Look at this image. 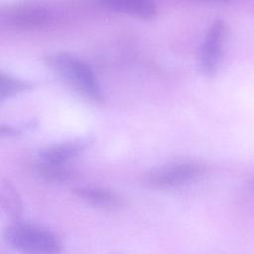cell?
I'll list each match as a JSON object with an SVG mask.
<instances>
[{"label":"cell","instance_id":"1","mask_svg":"<svg viewBox=\"0 0 254 254\" xmlns=\"http://www.w3.org/2000/svg\"><path fill=\"white\" fill-rule=\"evenodd\" d=\"M45 63L83 98L96 104L104 100L99 84L87 64L67 53H53L45 58Z\"/></svg>","mask_w":254,"mask_h":254},{"label":"cell","instance_id":"2","mask_svg":"<svg viewBox=\"0 0 254 254\" xmlns=\"http://www.w3.org/2000/svg\"><path fill=\"white\" fill-rule=\"evenodd\" d=\"M4 238L23 254H59L63 249L61 239L51 230L18 220L7 227Z\"/></svg>","mask_w":254,"mask_h":254},{"label":"cell","instance_id":"3","mask_svg":"<svg viewBox=\"0 0 254 254\" xmlns=\"http://www.w3.org/2000/svg\"><path fill=\"white\" fill-rule=\"evenodd\" d=\"M203 173L204 168L197 163H172L147 173L145 182L156 189H173L195 180Z\"/></svg>","mask_w":254,"mask_h":254},{"label":"cell","instance_id":"4","mask_svg":"<svg viewBox=\"0 0 254 254\" xmlns=\"http://www.w3.org/2000/svg\"><path fill=\"white\" fill-rule=\"evenodd\" d=\"M225 23L222 20H216L209 27L201 48L200 66L203 73L213 75L216 73L221 57L225 38Z\"/></svg>","mask_w":254,"mask_h":254},{"label":"cell","instance_id":"5","mask_svg":"<svg viewBox=\"0 0 254 254\" xmlns=\"http://www.w3.org/2000/svg\"><path fill=\"white\" fill-rule=\"evenodd\" d=\"M72 192L82 201L102 209L117 210L127 205V200L123 196L100 187H77L72 190Z\"/></svg>","mask_w":254,"mask_h":254},{"label":"cell","instance_id":"6","mask_svg":"<svg viewBox=\"0 0 254 254\" xmlns=\"http://www.w3.org/2000/svg\"><path fill=\"white\" fill-rule=\"evenodd\" d=\"M90 144L91 141L89 139H75L53 145L44 149L40 153V158L44 163L64 165L81 154Z\"/></svg>","mask_w":254,"mask_h":254},{"label":"cell","instance_id":"7","mask_svg":"<svg viewBox=\"0 0 254 254\" xmlns=\"http://www.w3.org/2000/svg\"><path fill=\"white\" fill-rule=\"evenodd\" d=\"M49 19L47 10L39 6L19 5L8 12L10 24L20 28H37L44 26Z\"/></svg>","mask_w":254,"mask_h":254},{"label":"cell","instance_id":"8","mask_svg":"<svg viewBox=\"0 0 254 254\" xmlns=\"http://www.w3.org/2000/svg\"><path fill=\"white\" fill-rule=\"evenodd\" d=\"M101 3L110 9L145 20L154 18L157 13L154 0H101Z\"/></svg>","mask_w":254,"mask_h":254},{"label":"cell","instance_id":"9","mask_svg":"<svg viewBox=\"0 0 254 254\" xmlns=\"http://www.w3.org/2000/svg\"><path fill=\"white\" fill-rule=\"evenodd\" d=\"M1 204L5 212L15 221L19 218L22 212V201L10 183H3L1 186Z\"/></svg>","mask_w":254,"mask_h":254},{"label":"cell","instance_id":"10","mask_svg":"<svg viewBox=\"0 0 254 254\" xmlns=\"http://www.w3.org/2000/svg\"><path fill=\"white\" fill-rule=\"evenodd\" d=\"M34 84L30 81L23 80L12 75L1 72L0 74V97L4 99L6 97H11L22 91L29 90L33 88Z\"/></svg>","mask_w":254,"mask_h":254},{"label":"cell","instance_id":"11","mask_svg":"<svg viewBox=\"0 0 254 254\" xmlns=\"http://www.w3.org/2000/svg\"><path fill=\"white\" fill-rule=\"evenodd\" d=\"M38 174L49 182L65 181L70 177V172L64 165L48 164L44 162L38 167Z\"/></svg>","mask_w":254,"mask_h":254}]
</instances>
